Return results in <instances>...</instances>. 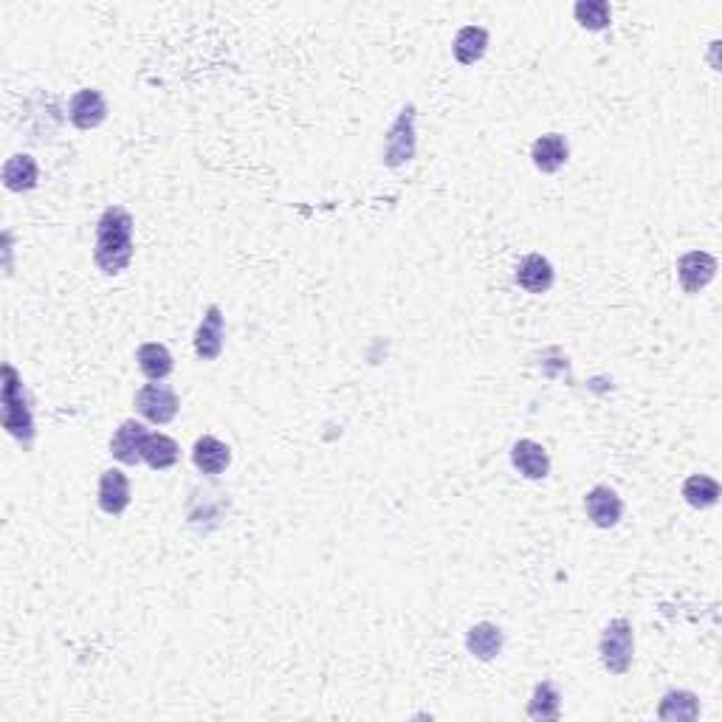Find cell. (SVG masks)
<instances>
[{"mask_svg":"<svg viewBox=\"0 0 722 722\" xmlns=\"http://www.w3.org/2000/svg\"><path fill=\"white\" fill-rule=\"evenodd\" d=\"M133 260V215L125 206H108L96 223L94 263L102 274L116 277Z\"/></svg>","mask_w":722,"mask_h":722,"instance_id":"1","label":"cell"},{"mask_svg":"<svg viewBox=\"0 0 722 722\" xmlns=\"http://www.w3.org/2000/svg\"><path fill=\"white\" fill-rule=\"evenodd\" d=\"M3 426L20 446H32L34 415L29 409V395L12 364L3 367Z\"/></svg>","mask_w":722,"mask_h":722,"instance_id":"2","label":"cell"},{"mask_svg":"<svg viewBox=\"0 0 722 722\" xmlns=\"http://www.w3.org/2000/svg\"><path fill=\"white\" fill-rule=\"evenodd\" d=\"M598 655L607 672L613 675H627L632 666V655H635V635H632V624L627 618H615L607 624L601 644H598Z\"/></svg>","mask_w":722,"mask_h":722,"instance_id":"3","label":"cell"},{"mask_svg":"<svg viewBox=\"0 0 722 722\" xmlns=\"http://www.w3.org/2000/svg\"><path fill=\"white\" fill-rule=\"evenodd\" d=\"M415 142H418L415 139V105H407L384 136V164L395 170V167L412 161Z\"/></svg>","mask_w":722,"mask_h":722,"instance_id":"4","label":"cell"},{"mask_svg":"<svg viewBox=\"0 0 722 722\" xmlns=\"http://www.w3.org/2000/svg\"><path fill=\"white\" fill-rule=\"evenodd\" d=\"M178 395L170 384H161V381H153V384H144L142 390L136 393V412L142 415L144 421L150 424H170L175 415H178Z\"/></svg>","mask_w":722,"mask_h":722,"instance_id":"5","label":"cell"},{"mask_svg":"<svg viewBox=\"0 0 722 722\" xmlns=\"http://www.w3.org/2000/svg\"><path fill=\"white\" fill-rule=\"evenodd\" d=\"M68 119L71 125L79 130H94L105 119H108V102L105 96L99 94L96 88H82L77 94L71 96V105H68Z\"/></svg>","mask_w":722,"mask_h":722,"instance_id":"6","label":"cell"},{"mask_svg":"<svg viewBox=\"0 0 722 722\" xmlns=\"http://www.w3.org/2000/svg\"><path fill=\"white\" fill-rule=\"evenodd\" d=\"M717 274V260L706 252H689L677 260V280L686 294H700Z\"/></svg>","mask_w":722,"mask_h":722,"instance_id":"7","label":"cell"},{"mask_svg":"<svg viewBox=\"0 0 722 722\" xmlns=\"http://www.w3.org/2000/svg\"><path fill=\"white\" fill-rule=\"evenodd\" d=\"M147 429H144L142 421H125V424L116 429V435L110 440V455L116 457L119 463L125 466H136L142 463V452H144V440H147Z\"/></svg>","mask_w":722,"mask_h":722,"instance_id":"8","label":"cell"},{"mask_svg":"<svg viewBox=\"0 0 722 722\" xmlns=\"http://www.w3.org/2000/svg\"><path fill=\"white\" fill-rule=\"evenodd\" d=\"M511 463H514V469H517L522 477H528V480H545L550 474L548 449H545L542 443H536V440H517L514 449H511Z\"/></svg>","mask_w":722,"mask_h":722,"instance_id":"9","label":"cell"},{"mask_svg":"<svg viewBox=\"0 0 722 722\" xmlns=\"http://www.w3.org/2000/svg\"><path fill=\"white\" fill-rule=\"evenodd\" d=\"M584 508H587V517L593 519V525H598V528H615L624 517V503L610 486L593 488L584 497Z\"/></svg>","mask_w":722,"mask_h":722,"instance_id":"10","label":"cell"},{"mask_svg":"<svg viewBox=\"0 0 722 722\" xmlns=\"http://www.w3.org/2000/svg\"><path fill=\"white\" fill-rule=\"evenodd\" d=\"M556 280V271L550 266L548 257L542 254H528L517 266V285L528 294H548Z\"/></svg>","mask_w":722,"mask_h":722,"instance_id":"11","label":"cell"},{"mask_svg":"<svg viewBox=\"0 0 722 722\" xmlns=\"http://www.w3.org/2000/svg\"><path fill=\"white\" fill-rule=\"evenodd\" d=\"M127 505H130V480H127L125 471H102V477H99V508L110 517H119Z\"/></svg>","mask_w":722,"mask_h":722,"instance_id":"12","label":"cell"},{"mask_svg":"<svg viewBox=\"0 0 722 722\" xmlns=\"http://www.w3.org/2000/svg\"><path fill=\"white\" fill-rule=\"evenodd\" d=\"M220 350H223V311L218 305H209L201 325L195 330V353H198V359L215 361Z\"/></svg>","mask_w":722,"mask_h":722,"instance_id":"13","label":"cell"},{"mask_svg":"<svg viewBox=\"0 0 722 722\" xmlns=\"http://www.w3.org/2000/svg\"><path fill=\"white\" fill-rule=\"evenodd\" d=\"M567 156H570V147H567L565 136L559 133H548V136H539L531 147V161L539 173L553 175L565 167Z\"/></svg>","mask_w":722,"mask_h":722,"instance_id":"14","label":"cell"},{"mask_svg":"<svg viewBox=\"0 0 722 722\" xmlns=\"http://www.w3.org/2000/svg\"><path fill=\"white\" fill-rule=\"evenodd\" d=\"M192 460L201 474H223L229 469L232 463V449L223 443V440L212 438V435H204V438L195 440L192 446Z\"/></svg>","mask_w":722,"mask_h":722,"instance_id":"15","label":"cell"},{"mask_svg":"<svg viewBox=\"0 0 722 722\" xmlns=\"http://www.w3.org/2000/svg\"><path fill=\"white\" fill-rule=\"evenodd\" d=\"M40 181V167L32 156L17 153L3 164V187L9 192H29Z\"/></svg>","mask_w":722,"mask_h":722,"instance_id":"16","label":"cell"},{"mask_svg":"<svg viewBox=\"0 0 722 722\" xmlns=\"http://www.w3.org/2000/svg\"><path fill=\"white\" fill-rule=\"evenodd\" d=\"M466 649L477 660H494L503 652V629L497 624H474L466 635Z\"/></svg>","mask_w":722,"mask_h":722,"instance_id":"17","label":"cell"},{"mask_svg":"<svg viewBox=\"0 0 722 722\" xmlns=\"http://www.w3.org/2000/svg\"><path fill=\"white\" fill-rule=\"evenodd\" d=\"M178 457H181V449H178V443H175L170 435H161V432H150V435H147L142 460L150 469H170V466L178 463Z\"/></svg>","mask_w":722,"mask_h":722,"instance_id":"18","label":"cell"},{"mask_svg":"<svg viewBox=\"0 0 722 722\" xmlns=\"http://www.w3.org/2000/svg\"><path fill=\"white\" fill-rule=\"evenodd\" d=\"M136 361H139V370H142L150 381H164V378L173 373L175 367L173 353L164 345H158V342H147V345L139 347Z\"/></svg>","mask_w":722,"mask_h":722,"instance_id":"19","label":"cell"},{"mask_svg":"<svg viewBox=\"0 0 722 722\" xmlns=\"http://www.w3.org/2000/svg\"><path fill=\"white\" fill-rule=\"evenodd\" d=\"M488 48V32L483 26H466V29H460L455 37V60L460 65H474L483 60V54H486Z\"/></svg>","mask_w":722,"mask_h":722,"instance_id":"20","label":"cell"},{"mask_svg":"<svg viewBox=\"0 0 722 722\" xmlns=\"http://www.w3.org/2000/svg\"><path fill=\"white\" fill-rule=\"evenodd\" d=\"M683 497L691 508H700V511L711 508L720 500V483L708 474H691L689 480L683 483Z\"/></svg>","mask_w":722,"mask_h":722,"instance_id":"21","label":"cell"},{"mask_svg":"<svg viewBox=\"0 0 722 722\" xmlns=\"http://www.w3.org/2000/svg\"><path fill=\"white\" fill-rule=\"evenodd\" d=\"M660 720H697L700 717V703L691 691H669L658 708Z\"/></svg>","mask_w":722,"mask_h":722,"instance_id":"22","label":"cell"},{"mask_svg":"<svg viewBox=\"0 0 722 722\" xmlns=\"http://www.w3.org/2000/svg\"><path fill=\"white\" fill-rule=\"evenodd\" d=\"M559 714H562V697H559V691L553 683H539L534 689V697H531V703H528V717L531 720H559Z\"/></svg>","mask_w":722,"mask_h":722,"instance_id":"23","label":"cell"},{"mask_svg":"<svg viewBox=\"0 0 722 722\" xmlns=\"http://www.w3.org/2000/svg\"><path fill=\"white\" fill-rule=\"evenodd\" d=\"M573 15H576V20H579L584 29H590V32L607 29L610 20H613V12H610V6H607L604 0H581V3H576Z\"/></svg>","mask_w":722,"mask_h":722,"instance_id":"24","label":"cell"}]
</instances>
